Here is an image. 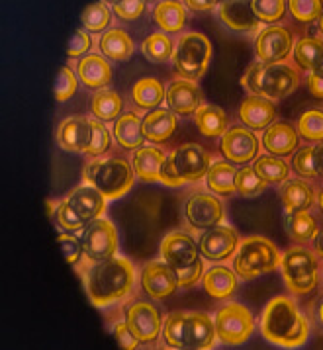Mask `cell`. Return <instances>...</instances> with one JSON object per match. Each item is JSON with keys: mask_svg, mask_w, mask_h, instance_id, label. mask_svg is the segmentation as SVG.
<instances>
[{"mask_svg": "<svg viewBox=\"0 0 323 350\" xmlns=\"http://www.w3.org/2000/svg\"><path fill=\"white\" fill-rule=\"evenodd\" d=\"M294 168L300 176L322 178L323 176V143L302 147L294 157Z\"/></svg>", "mask_w": 323, "mask_h": 350, "instance_id": "36", "label": "cell"}, {"mask_svg": "<svg viewBox=\"0 0 323 350\" xmlns=\"http://www.w3.org/2000/svg\"><path fill=\"white\" fill-rule=\"evenodd\" d=\"M67 202L85 224H92L94 219L102 217L106 211V198L90 184H83V186L75 188L67 196Z\"/></svg>", "mask_w": 323, "mask_h": 350, "instance_id": "20", "label": "cell"}, {"mask_svg": "<svg viewBox=\"0 0 323 350\" xmlns=\"http://www.w3.org/2000/svg\"><path fill=\"white\" fill-rule=\"evenodd\" d=\"M112 10L120 20L129 22V20H138L143 14L145 2H141V0H122V2H114Z\"/></svg>", "mask_w": 323, "mask_h": 350, "instance_id": "51", "label": "cell"}, {"mask_svg": "<svg viewBox=\"0 0 323 350\" xmlns=\"http://www.w3.org/2000/svg\"><path fill=\"white\" fill-rule=\"evenodd\" d=\"M202 282H204V290L214 299H229L237 290L235 270L222 267V265H214L210 270H206L202 276Z\"/></svg>", "mask_w": 323, "mask_h": 350, "instance_id": "26", "label": "cell"}, {"mask_svg": "<svg viewBox=\"0 0 323 350\" xmlns=\"http://www.w3.org/2000/svg\"><path fill=\"white\" fill-rule=\"evenodd\" d=\"M294 36L284 26H268L257 33L255 55L261 63H286L294 53Z\"/></svg>", "mask_w": 323, "mask_h": 350, "instance_id": "10", "label": "cell"}, {"mask_svg": "<svg viewBox=\"0 0 323 350\" xmlns=\"http://www.w3.org/2000/svg\"><path fill=\"white\" fill-rule=\"evenodd\" d=\"M318 24H320V31H322V36H323V14L320 16V20H318Z\"/></svg>", "mask_w": 323, "mask_h": 350, "instance_id": "61", "label": "cell"}, {"mask_svg": "<svg viewBox=\"0 0 323 350\" xmlns=\"http://www.w3.org/2000/svg\"><path fill=\"white\" fill-rule=\"evenodd\" d=\"M90 47H92V40H90V36L83 31V29H79V31H75L73 33V38H70L69 43V57H86V53L90 51Z\"/></svg>", "mask_w": 323, "mask_h": 350, "instance_id": "53", "label": "cell"}, {"mask_svg": "<svg viewBox=\"0 0 323 350\" xmlns=\"http://www.w3.org/2000/svg\"><path fill=\"white\" fill-rule=\"evenodd\" d=\"M135 180L133 168L118 157L90 161L85 168V183L94 186L106 200L126 196Z\"/></svg>", "mask_w": 323, "mask_h": 350, "instance_id": "6", "label": "cell"}, {"mask_svg": "<svg viewBox=\"0 0 323 350\" xmlns=\"http://www.w3.org/2000/svg\"><path fill=\"white\" fill-rule=\"evenodd\" d=\"M59 145L69 153H86L90 145V120L69 118L57 129Z\"/></svg>", "mask_w": 323, "mask_h": 350, "instance_id": "23", "label": "cell"}, {"mask_svg": "<svg viewBox=\"0 0 323 350\" xmlns=\"http://www.w3.org/2000/svg\"><path fill=\"white\" fill-rule=\"evenodd\" d=\"M241 84L253 94L270 102L288 98L300 86V72L288 63H253L243 75Z\"/></svg>", "mask_w": 323, "mask_h": 350, "instance_id": "3", "label": "cell"}, {"mask_svg": "<svg viewBox=\"0 0 323 350\" xmlns=\"http://www.w3.org/2000/svg\"><path fill=\"white\" fill-rule=\"evenodd\" d=\"M282 204L286 213L309 211L315 204V192L306 180H286L281 190Z\"/></svg>", "mask_w": 323, "mask_h": 350, "instance_id": "28", "label": "cell"}, {"mask_svg": "<svg viewBox=\"0 0 323 350\" xmlns=\"http://www.w3.org/2000/svg\"><path fill=\"white\" fill-rule=\"evenodd\" d=\"M259 147L261 145H259V139L253 133V129L245 126L229 127L222 135V141H220L222 154L229 163L241 165V167H245L247 163L257 159Z\"/></svg>", "mask_w": 323, "mask_h": 350, "instance_id": "13", "label": "cell"}, {"mask_svg": "<svg viewBox=\"0 0 323 350\" xmlns=\"http://www.w3.org/2000/svg\"><path fill=\"white\" fill-rule=\"evenodd\" d=\"M286 4L288 2H284V0H253L251 2L253 12L259 18V22H267L272 26H276V22L284 16Z\"/></svg>", "mask_w": 323, "mask_h": 350, "instance_id": "45", "label": "cell"}, {"mask_svg": "<svg viewBox=\"0 0 323 350\" xmlns=\"http://www.w3.org/2000/svg\"><path fill=\"white\" fill-rule=\"evenodd\" d=\"M318 233H320L318 221L309 211H298V213L288 215V235L294 241L308 243L311 239L318 237Z\"/></svg>", "mask_w": 323, "mask_h": 350, "instance_id": "41", "label": "cell"}, {"mask_svg": "<svg viewBox=\"0 0 323 350\" xmlns=\"http://www.w3.org/2000/svg\"><path fill=\"white\" fill-rule=\"evenodd\" d=\"M77 86H79V77L69 67H63V69L59 70V75H57L55 98L59 102L69 100L77 92Z\"/></svg>", "mask_w": 323, "mask_h": 350, "instance_id": "48", "label": "cell"}, {"mask_svg": "<svg viewBox=\"0 0 323 350\" xmlns=\"http://www.w3.org/2000/svg\"><path fill=\"white\" fill-rule=\"evenodd\" d=\"M190 10H194V12H208V10H214L216 8V4L218 2H214V0H188V2H184Z\"/></svg>", "mask_w": 323, "mask_h": 350, "instance_id": "57", "label": "cell"}, {"mask_svg": "<svg viewBox=\"0 0 323 350\" xmlns=\"http://www.w3.org/2000/svg\"><path fill=\"white\" fill-rule=\"evenodd\" d=\"M261 333L270 345L298 349L308 342L309 325L292 297L276 295L265 306L261 317Z\"/></svg>", "mask_w": 323, "mask_h": 350, "instance_id": "1", "label": "cell"}, {"mask_svg": "<svg viewBox=\"0 0 323 350\" xmlns=\"http://www.w3.org/2000/svg\"><path fill=\"white\" fill-rule=\"evenodd\" d=\"M288 10L298 22L309 24L313 20H320V16L323 14V2L322 0H290Z\"/></svg>", "mask_w": 323, "mask_h": 350, "instance_id": "46", "label": "cell"}, {"mask_svg": "<svg viewBox=\"0 0 323 350\" xmlns=\"http://www.w3.org/2000/svg\"><path fill=\"white\" fill-rule=\"evenodd\" d=\"M57 243H59L61 251L65 254V260L69 265H77L79 258H81V254H85V251H83V241H81V237H77L75 233H69V231L67 233H61L57 237Z\"/></svg>", "mask_w": 323, "mask_h": 350, "instance_id": "50", "label": "cell"}, {"mask_svg": "<svg viewBox=\"0 0 323 350\" xmlns=\"http://www.w3.org/2000/svg\"><path fill=\"white\" fill-rule=\"evenodd\" d=\"M281 270L286 288L292 294H309L318 286V258L309 249L292 247L282 252Z\"/></svg>", "mask_w": 323, "mask_h": 350, "instance_id": "8", "label": "cell"}, {"mask_svg": "<svg viewBox=\"0 0 323 350\" xmlns=\"http://www.w3.org/2000/svg\"><path fill=\"white\" fill-rule=\"evenodd\" d=\"M281 249L267 237H247L239 243L233 270L243 280H255L281 267Z\"/></svg>", "mask_w": 323, "mask_h": 350, "instance_id": "5", "label": "cell"}, {"mask_svg": "<svg viewBox=\"0 0 323 350\" xmlns=\"http://www.w3.org/2000/svg\"><path fill=\"white\" fill-rule=\"evenodd\" d=\"M175 274H177L179 288H192L204 276V265H202V260H198L192 267L175 268Z\"/></svg>", "mask_w": 323, "mask_h": 350, "instance_id": "52", "label": "cell"}, {"mask_svg": "<svg viewBox=\"0 0 323 350\" xmlns=\"http://www.w3.org/2000/svg\"><path fill=\"white\" fill-rule=\"evenodd\" d=\"M235 190L243 198H253L263 194L267 190V183L261 180V176L255 172L253 167H241L237 168V174H235Z\"/></svg>", "mask_w": 323, "mask_h": 350, "instance_id": "43", "label": "cell"}, {"mask_svg": "<svg viewBox=\"0 0 323 350\" xmlns=\"http://www.w3.org/2000/svg\"><path fill=\"white\" fill-rule=\"evenodd\" d=\"M57 225L69 233H75V231H81L86 224L75 213V210L70 208L67 198H65L63 202L57 204Z\"/></svg>", "mask_w": 323, "mask_h": 350, "instance_id": "49", "label": "cell"}, {"mask_svg": "<svg viewBox=\"0 0 323 350\" xmlns=\"http://www.w3.org/2000/svg\"><path fill=\"white\" fill-rule=\"evenodd\" d=\"M298 133L309 143H323V110L309 108L298 120Z\"/></svg>", "mask_w": 323, "mask_h": 350, "instance_id": "42", "label": "cell"}, {"mask_svg": "<svg viewBox=\"0 0 323 350\" xmlns=\"http://www.w3.org/2000/svg\"><path fill=\"white\" fill-rule=\"evenodd\" d=\"M308 88H309V92H311V94H313L315 98L323 100V79H322V77H318V75L309 72V75H308Z\"/></svg>", "mask_w": 323, "mask_h": 350, "instance_id": "56", "label": "cell"}, {"mask_svg": "<svg viewBox=\"0 0 323 350\" xmlns=\"http://www.w3.org/2000/svg\"><path fill=\"white\" fill-rule=\"evenodd\" d=\"M211 43L204 33L188 31L181 36L175 49V69L186 81H198L204 77L211 63Z\"/></svg>", "mask_w": 323, "mask_h": 350, "instance_id": "7", "label": "cell"}, {"mask_svg": "<svg viewBox=\"0 0 323 350\" xmlns=\"http://www.w3.org/2000/svg\"><path fill=\"white\" fill-rule=\"evenodd\" d=\"M239 247L237 231L229 225H218L208 229L200 239V252L210 262H224L231 258Z\"/></svg>", "mask_w": 323, "mask_h": 350, "instance_id": "16", "label": "cell"}, {"mask_svg": "<svg viewBox=\"0 0 323 350\" xmlns=\"http://www.w3.org/2000/svg\"><path fill=\"white\" fill-rule=\"evenodd\" d=\"M163 336L175 349H211L216 342V325L208 313L177 311L163 325Z\"/></svg>", "mask_w": 323, "mask_h": 350, "instance_id": "4", "label": "cell"}, {"mask_svg": "<svg viewBox=\"0 0 323 350\" xmlns=\"http://www.w3.org/2000/svg\"><path fill=\"white\" fill-rule=\"evenodd\" d=\"M159 183H163L165 186H170V188H177V186H183V180L179 178V174H177V170L172 167V161H170V157H167V161L163 163V168H161V180Z\"/></svg>", "mask_w": 323, "mask_h": 350, "instance_id": "55", "label": "cell"}, {"mask_svg": "<svg viewBox=\"0 0 323 350\" xmlns=\"http://www.w3.org/2000/svg\"><path fill=\"white\" fill-rule=\"evenodd\" d=\"M239 120L249 129H267L276 122V106L270 100L251 94L239 106Z\"/></svg>", "mask_w": 323, "mask_h": 350, "instance_id": "21", "label": "cell"}, {"mask_svg": "<svg viewBox=\"0 0 323 350\" xmlns=\"http://www.w3.org/2000/svg\"><path fill=\"white\" fill-rule=\"evenodd\" d=\"M214 325H216L218 340L229 347L245 345L255 331L253 313L243 304H235V301L225 304L224 308L218 309Z\"/></svg>", "mask_w": 323, "mask_h": 350, "instance_id": "9", "label": "cell"}, {"mask_svg": "<svg viewBox=\"0 0 323 350\" xmlns=\"http://www.w3.org/2000/svg\"><path fill=\"white\" fill-rule=\"evenodd\" d=\"M110 143H112V135H110L108 127L100 120H90V145H88L86 154H90V157L104 154L110 149Z\"/></svg>", "mask_w": 323, "mask_h": 350, "instance_id": "47", "label": "cell"}, {"mask_svg": "<svg viewBox=\"0 0 323 350\" xmlns=\"http://www.w3.org/2000/svg\"><path fill=\"white\" fill-rule=\"evenodd\" d=\"M157 26L163 29V33H177L183 31L186 24V8L183 2L177 0H165L159 2L153 10Z\"/></svg>", "mask_w": 323, "mask_h": 350, "instance_id": "31", "label": "cell"}, {"mask_svg": "<svg viewBox=\"0 0 323 350\" xmlns=\"http://www.w3.org/2000/svg\"><path fill=\"white\" fill-rule=\"evenodd\" d=\"M114 336H116V340H118V345L122 347V349H140V340L135 338V335L131 333V329L127 327V323H118L116 327H114Z\"/></svg>", "mask_w": 323, "mask_h": 350, "instance_id": "54", "label": "cell"}, {"mask_svg": "<svg viewBox=\"0 0 323 350\" xmlns=\"http://www.w3.org/2000/svg\"><path fill=\"white\" fill-rule=\"evenodd\" d=\"M235 174H237V168L233 167L231 163L227 161H216L211 163L210 170L206 174V183L214 194H220V196H231L235 190Z\"/></svg>", "mask_w": 323, "mask_h": 350, "instance_id": "34", "label": "cell"}, {"mask_svg": "<svg viewBox=\"0 0 323 350\" xmlns=\"http://www.w3.org/2000/svg\"><path fill=\"white\" fill-rule=\"evenodd\" d=\"M318 315H320V323L323 325V301H322V306H320V311H318Z\"/></svg>", "mask_w": 323, "mask_h": 350, "instance_id": "60", "label": "cell"}, {"mask_svg": "<svg viewBox=\"0 0 323 350\" xmlns=\"http://www.w3.org/2000/svg\"><path fill=\"white\" fill-rule=\"evenodd\" d=\"M167 161L165 153L157 147H141L133 154V170L135 176L143 183H159L161 180V168Z\"/></svg>", "mask_w": 323, "mask_h": 350, "instance_id": "29", "label": "cell"}, {"mask_svg": "<svg viewBox=\"0 0 323 350\" xmlns=\"http://www.w3.org/2000/svg\"><path fill=\"white\" fill-rule=\"evenodd\" d=\"M300 135L296 127L288 122H274L265 129L263 135V147L272 157H288L298 149Z\"/></svg>", "mask_w": 323, "mask_h": 350, "instance_id": "22", "label": "cell"}, {"mask_svg": "<svg viewBox=\"0 0 323 350\" xmlns=\"http://www.w3.org/2000/svg\"><path fill=\"white\" fill-rule=\"evenodd\" d=\"M114 137L116 141L129 151H138L145 143L143 135V124L138 113H124L114 124Z\"/></svg>", "mask_w": 323, "mask_h": 350, "instance_id": "30", "label": "cell"}, {"mask_svg": "<svg viewBox=\"0 0 323 350\" xmlns=\"http://www.w3.org/2000/svg\"><path fill=\"white\" fill-rule=\"evenodd\" d=\"M255 172L261 176V180L267 184H282L288 180L290 168L288 165L281 161V157H272V154H261L255 159Z\"/></svg>", "mask_w": 323, "mask_h": 350, "instance_id": "37", "label": "cell"}, {"mask_svg": "<svg viewBox=\"0 0 323 350\" xmlns=\"http://www.w3.org/2000/svg\"><path fill=\"white\" fill-rule=\"evenodd\" d=\"M320 208H322V211H323V190L320 192Z\"/></svg>", "mask_w": 323, "mask_h": 350, "instance_id": "62", "label": "cell"}, {"mask_svg": "<svg viewBox=\"0 0 323 350\" xmlns=\"http://www.w3.org/2000/svg\"><path fill=\"white\" fill-rule=\"evenodd\" d=\"M202 90L194 81H186V79H177L172 81L167 90V104H169L170 112L179 113V116H192L196 113L204 104H202Z\"/></svg>", "mask_w": 323, "mask_h": 350, "instance_id": "19", "label": "cell"}, {"mask_svg": "<svg viewBox=\"0 0 323 350\" xmlns=\"http://www.w3.org/2000/svg\"><path fill=\"white\" fill-rule=\"evenodd\" d=\"M131 98L135 102V106L141 110H157L161 106V102L165 100V88L157 79H141L133 84L131 88Z\"/></svg>", "mask_w": 323, "mask_h": 350, "instance_id": "35", "label": "cell"}, {"mask_svg": "<svg viewBox=\"0 0 323 350\" xmlns=\"http://www.w3.org/2000/svg\"><path fill=\"white\" fill-rule=\"evenodd\" d=\"M81 241H83L85 256L92 262L112 258L118 251V231L112 221H108L104 217H99L88 225Z\"/></svg>", "mask_w": 323, "mask_h": 350, "instance_id": "12", "label": "cell"}, {"mask_svg": "<svg viewBox=\"0 0 323 350\" xmlns=\"http://www.w3.org/2000/svg\"><path fill=\"white\" fill-rule=\"evenodd\" d=\"M90 108H92V113L96 116V120L110 122V120H116L120 116L122 108H124V102H122L118 92L102 88V90H96V94L92 96Z\"/></svg>", "mask_w": 323, "mask_h": 350, "instance_id": "39", "label": "cell"}, {"mask_svg": "<svg viewBox=\"0 0 323 350\" xmlns=\"http://www.w3.org/2000/svg\"><path fill=\"white\" fill-rule=\"evenodd\" d=\"M184 215L186 221L192 225L194 229H211L224 221V206L214 194H204L198 192L188 198L184 206Z\"/></svg>", "mask_w": 323, "mask_h": 350, "instance_id": "15", "label": "cell"}, {"mask_svg": "<svg viewBox=\"0 0 323 350\" xmlns=\"http://www.w3.org/2000/svg\"><path fill=\"white\" fill-rule=\"evenodd\" d=\"M315 252L320 254V258H323V231L315 237Z\"/></svg>", "mask_w": 323, "mask_h": 350, "instance_id": "58", "label": "cell"}, {"mask_svg": "<svg viewBox=\"0 0 323 350\" xmlns=\"http://www.w3.org/2000/svg\"><path fill=\"white\" fill-rule=\"evenodd\" d=\"M170 161L184 184L206 178L211 167V154L198 143H184L177 147L170 154Z\"/></svg>", "mask_w": 323, "mask_h": 350, "instance_id": "11", "label": "cell"}, {"mask_svg": "<svg viewBox=\"0 0 323 350\" xmlns=\"http://www.w3.org/2000/svg\"><path fill=\"white\" fill-rule=\"evenodd\" d=\"M112 22V12L104 2H96L85 8L83 12V26L88 31H104Z\"/></svg>", "mask_w": 323, "mask_h": 350, "instance_id": "44", "label": "cell"}, {"mask_svg": "<svg viewBox=\"0 0 323 350\" xmlns=\"http://www.w3.org/2000/svg\"><path fill=\"white\" fill-rule=\"evenodd\" d=\"M194 122L200 133L204 137H222L227 131V113L214 104H204L196 113H194Z\"/></svg>", "mask_w": 323, "mask_h": 350, "instance_id": "32", "label": "cell"}, {"mask_svg": "<svg viewBox=\"0 0 323 350\" xmlns=\"http://www.w3.org/2000/svg\"><path fill=\"white\" fill-rule=\"evenodd\" d=\"M220 18L233 31H257L261 22L255 16L251 2H241V0H231V2H222L220 6Z\"/></svg>", "mask_w": 323, "mask_h": 350, "instance_id": "25", "label": "cell"}, {"mask_svg": "<svg viewBox=\"0 0 323 350\" xmlns=\"http://www.w3.org/2000/svg\"><path fill=\"white\" fill-rule=\"evenodd\" d=\"M141 124H143L145 139H149L151 143H163V141L170 139L177 129V113L165 110V108H157V110L145 113Z\"/></svg>", "mask_w": 323, "mask_h": 350, "instance_id": "27", "label": "cell"}, {"mask_svg": "<svg viewBox=\"0 0 323 350\" xmlns=\"http://www.w3.org/2000/svg\"><path fill=\"white\" fill-rule=\"evenodd\" d=\"M141 51L153 63H167L175 55V43L167 33L157 31V33H151L149 38H145Z\"/></svg>", "mask_w": 323, "mask_h": 350, "instance_id": "40", "label": "cell"}, {"mask_svg": "<svg viewBox=\"0 0 323 350\" xmlns=\"http://www.w3.org/2000/svg\"><path fill=\"white\" fill-rule=\"evenodd\" d=\"M135 284V268L124 256L94 262L86 272V294L96 308H108L126 297Z\"/></svg>", "mask_w": 323, "mask_h": 350, "instance_id": "2", "label": "cell"}, {"mask_svg": "<svg viewBox=\"0 0 323 350\" xmlns=\"http://www.w3.org/2000/svg\"><path fill=\"white\" fill-rule=\"evenodd\" d=\"M126 323L141 345H151L163 329L161 315L149 301H133L126 311Z\"/></svg>", "mask_w": 323, "mask_h": 350, "instance_id": "14", "label": "cell"}, {"mask_svg": "<svg viewBox=\"0 0 323 350\" xmlns=\"http://www.w3.org/2000/svg\"><path fill=\"white\" fill-rule=\"evenodd\" d=\"M311 72H313V75H318V77H322V79H323V59H322V63H320V65H318L315 69L311 70Z\"/></svg>", "mask_w": 323, "mask_h": 350, "instance_id": "59", "label": "cell"}, {"mask_svg": "<svg viewBox=\"0 0 323 350\" xmlns=\"http://www.w3.org/2000/svg\"><path fill=\"white\" fill-rule=\"evenodd\" d=\"M323 59V40L320 38H302L294 45V61L304 70L315 69Z\"/></svg>", "mask_w": 323, "mask_h": 350, "instance_id": "38", "label": "cell"}, {"mask_svg": "<svg viewBox=\"0 0 323 350\" xmlns=\"http://www.w3.org/2000/svg\"><path fill=\"white\" fill-rule=\"evenodd\" d=\"M198 243L184 231H172L161 243V256L172 268L192 267L200 260Z\"/></svg>", "mask_w": 323, "mask_h": 350, "instance_id": "17", "label": "cell"}, {"mask_svg": "<svg viewBox=\"0 0 323 350\" xmlns=\"http://www.w3.org/2000/svg\"><path fill=\"white\" fill-rule=\"evenodd\" d=\"M141 288L153 299H165L179 288L175 268L167 262H149L141 270Z\"/></svg>", "mask_w": 323, "mask_h": 350, "instance_id": "18", "label": "cell"}, {"mask_svg": "<svg viewBox=\"0 0 323 350\" xmlns=\"http://www.w3.org/2000/svg\"><path fill=\"white\" fill-rule=\"evenodd\" d=\"M100 51H102V57L110 61H126L133 53V40L124 29H108L100 38Z\"/></svg>", "mask_w": 323, "mask_h": 350, "instance_id": "33", "label": "cell"}, {"mask_svg": "<svg viewBox=\"0 0 323 350\" xmlns=\"http://www.w3.org/2000/svg\"><path fill=\"white\" fill-rule=\"evenodd\" d=\"M77 77H79V81L85 84L86 88L102 90L104 86H108L110 81H112V67L102 55L88 53V55L79 61Z\"/></svg>", "mask_w": 323, "mask_h": 350, "instance_id": "24", "label": "cell"}]
</instances>
